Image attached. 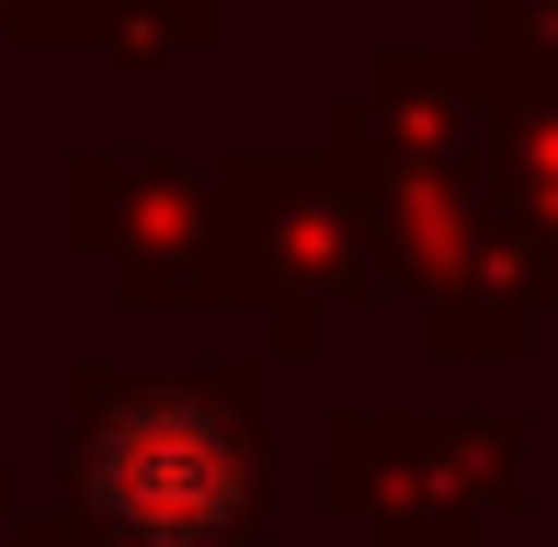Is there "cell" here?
Here are the masks:
<instances>
[{
    "label": "cell",
    "instance_id": "cell-1",
    "mask_svg": "<svg viewBox=\"0 0 558 547\" xmlns=\"http://www.w3.org/2000/svg\"><path fill=\"white\" fill-rule=\"evenodd\" d=\"M69 502L104 547H240L263 525V411L206 377H81L69 388Z\"/></svg>",
    "mask_w": 558,
    "mask_h": 547
}]
</instances>
